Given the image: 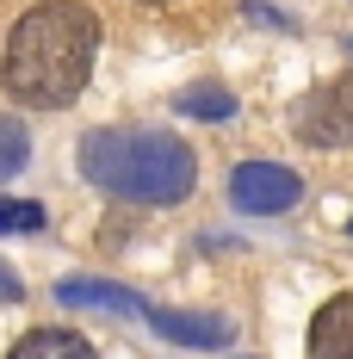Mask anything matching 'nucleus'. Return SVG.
I'll use <instances>...</instances> for the list:
<instances>
[{"label": "nucleus", "instance_id": "f257e3e1", "mask_svg": "<svg viewBox=\"0 0 353 359\" xmlns=\"http://www.w3.org/2000/svg\"><path fill=\"white\" fill-rule=\"evenodd\" d=\"M93 50H100V13L87 0H37L6 32L0 87L19 106H69L93 74Z\"/></svg>", "mask_w": 353, "mask_h": 359}, {"label": "nucleus", "instance_id": "f03ea898", "mask_svg": "<svg viewBox=\"0 0 353 359\" xmlns=\"http://www.w3.org/2000/svg\"><path fill=\"white\" fill-rule=\"evenodd\" d=\"M87 186H100L124 205H180L199 186V155L186 137L161 124H100L74 149Z\"/></svg>", "mask_w": 353, "mask_h": 359}, {"label": "nucleus", "instance_id": "7ed1b4c3", "mask_svg": "<svg viewBox=\"0 0 353 359\" xmlns=\"http://www.w3.org/2000/svg\"><path fill=\"white\" fill-rule=\"evenodd\" d=\"M304 198V174L285 168V161H267V155H242L229 168V205L248 217H279Z\"/></svg>", "mask_w": 353, "mask_h": 359}, {"label": "nucleus", "instance_id": "20e7f679", "mask_svg": "<svg viewBox=\"0 0 353 359\" xmlns=\"http://www.w3.org/2000/svg\"><path fill=\"white\" fill-rule=\"evenodd\" d=\"M291 137L310 149H341L353 143V74L341 81H322L310 87L298 106H291Z\"/></svg>", "mask_w": 353, "mask_h": 359}, {"label": "nucleus", "instance_id": "39448f33", "mask_svg": "<svg viewBox=\"0 0 353 359\" xmlns=\"http://www.w3.org/2000/svg\"><path fill=\"white\" fill-rule=\"evenodd\" d=\"M149 328L174 347H229L236 341V323L229 316H205V310H180V304H149L142 310Z\"/></svg>", "mask_w": 353, "mask_h": 359}, {"label": "nucleus", "instance_id": "423d86ee", "mask_svg": "<svg viewBox=\"0 0 353 359\" xmlns=\"http://www.w3.org/2000/svg\"><path fill=\"white\" fill-rule=\"evenodd\" d=\"M310 359H353V291H335L310 316Z\"/></svg>", "mask_w": 353, "mask_h": 359}, {"label": "nucleus", "instance_id": "0eeeda50", "mask_svg": "<svg viewBox=\"0 0 353 359\" xmlns=\"http://www.w3.org/2000/svg\"><path fill=\"white\" fill-rule=\"evenodd\" d=\"M56 304L62 310H112V316H142L149 310L137 291L118 285V279H62L56 285Z\"/></svg>", "mask_w": 353, "mask_h": 359}, {"label": "nucleus", "instance_id": "6e6552de", "mask_svg": "<svg viewBox=\"0 0 353 359\" xmlns=\"http://www.w3.org/2000/svg\"><path fill=\"white\" fill-rule=\"evenodd\" d=\"M6 359H93V341L74 334V328H32V334L13 341Z\"/></svg>", "mask_w": 353, "mask_h": 359}, {"label": "nucleus", "instance_id": "1a4fd4ad", "mask_svg": "<svg viewBox=\"0 0 353 359\" xmlns=\"http://www.w3.org/2000/svg\"><path fill=\"white\" fill-rule=\"evenodd\" d=\"M174 111L199 118V124H229L242 106H236V93H229L223 81H192V87H180V93H174Z\"/></svg>", "mask_w": 353, "mask_h": 359}, {"label": "nucleus", "instance_id": "9d476101", "mask_svg": "<svg viewBox=\"0 0 353 359\" xmlns=\"http://www.w3.org/2000/svg\"><path fill=\"white\" fill-rule=\"evenodd\" d=\"M25 155H32V130H25L13 111H0V180L19 174V168H25Z\"/></svg>", "mask_w": 353, "mask_h": 359}, {"label": "nucleus", "instance_id": "9b49d317", "mask_svg": "<svg viewBox=\"0 0 353 359\" xmlns=\"http://www.w3.org/2000/svg\"><path fill=\"white\" fill-rule=\"evenodd\" d=\"M0 229H44V205L37 198H0Z\"/></svg>", "mask_w": 353, "mask_h": 359}, {"label": "nucleus", "instance_id": "f8f14e48", "mask_svg": "<svg viewBox=\"0 0 353 359\" xmlns=\"http://www.w3.org/2000/svg\"><path fill=\"white\" fill-rule=\"evenodd\" d=\"M19 297H25V279H19V273L0 260V304H19Z\"/></svg>", "mask_w": 353, "mask_h": 359}, {"label": "nucleus", "instance_id": "ddd939ff", "mask_svg": "<svg viewBox=\"0 0 353 359\" xmlns=\"http://www.w3.org/2000/svg\"><path fill=\"white\" fill-rule=\"evenodd\" d=\"M137 6H161V0H137Z\"/></svg>", "mask_w": 353, "mask_h": 359}, {"label": "nucleus", "instance_id": "4468645a", "mask_svg": "<svg viewBox=\"0 0 353 359\" xmlns=\"http://www.w3.org/2000/svg\"><path fill=\"white\" fill-rule=\"evenodd\" d=\"M347 62H353V37H347Z\"/></svg>", "mask_w": 353, "mask_h": 359}]
</instances>
